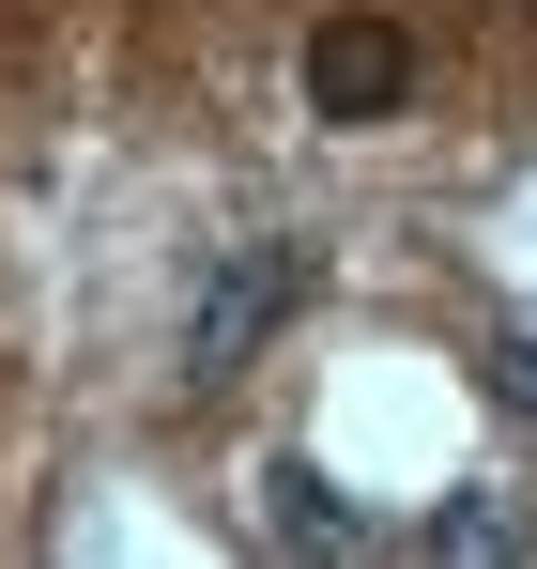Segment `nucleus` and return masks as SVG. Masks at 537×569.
Returning a JSON list of instances; mask_svg holds the SVG:
<instances>
[{"instance_id": "2", "label": "nucleus", "mask_w": 537, "mask_h": 569, "mask_svg": "<svg viewBox=\"0 0 537 569\" xmlns=\"http://www.w3.org/2000/svg\"><path fill=\"white\" fill-rule=\"evenodd\" d=\"M399 93H415V47H399L384 16H323V31H307V108H323V123H384Z\"/></svg>"}, {"instance_id": "1", "label": "nucleus", "mask_w": 537, "mask_h": 569, "mask_svg": "<svg viewBox=\"0 0 537 569\" xmlns=\"http://www.w3.org/2000/svg\"><path fill=\"white\" fill-rule=\"evenodd\" d=\"M292 308H307V247H246L231 278L200 292V323H184V370H200V385H215V370H246L276 323H292Z\"/></svg>"}, {"instance_id": "4", "label": "nucleus", "mask_w": 537, "mask_h": 569, "mask_svg": "<svg viewBox=\"0 0 537 569\" xmlns=\"http://www.w3.org/2000/svg\"><path fill=\"white\" fill-rule=\"evenodd\" d=\"M430 539H446L460 569H507V555H523V523H507V508H446V523H430Z\"/></svg>"}, {"instance_id": "3", "label": "nucleus", "mask_w": 537, "mask_h": 569, "mask_svg": "<svg viewBox=\"0 0 537 569\" xmlns=\"http://www.w3.org/2000/svg\"><path fill=\"white\" fill-rule=\"evenodd\" d=\"M276 539H292V555H354V508H338L323 477H276Z\"/></svg>"}, {"instance_id": "5", "label": "nucleus", "mask_w": 537, "mask_h": 569, "mask_svg": "<svg viewBox=\"0 0 537 569\" xmlns=\"http://www.w3.org/2000/svg\"><path fill=\"white\" fill-rule=\"evenodd\" d=\"M492 385H507V400L537 416V339H492Z\"/></svg>"}]
</instances>
